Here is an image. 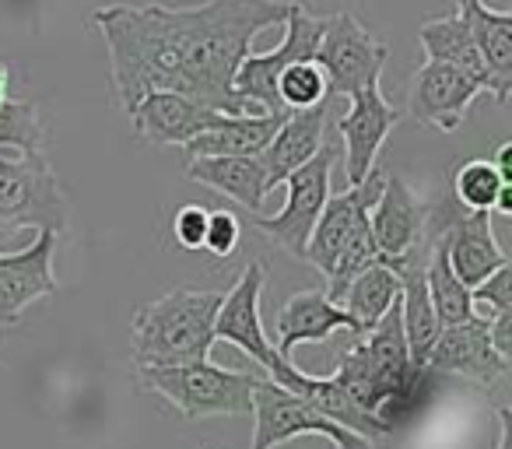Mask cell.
Instances as JSON below:
<instances>
[{"label": "cell", "instance_id": "cell-10", "mask_svg": "<svg viewBox=\"0 0 512 449\" xmlns=\"http://www.w3.org/2000/svg\"><path fill=\"white\" fill-rule=\"evenodd\" d=\"M337 162V148L323 141V148L316 151L309 162H302L292 176L285 179V207L271 218H260L256 214V229L264 232L267 239L281 246V250L295 253V257H306V243L309 232H313L316 218H320L323 204L330 197V172Z\"/></svg>", "mask_w": 512, "mask_h": 449}, {"label": "cell", "instance_id": "cell-13", "mask_svg": "<svg viewBox=\"0 0 512 449\" xmlns=\"http://www.w3.org/2000/svg\"><path fill=\"white\" fill-rule=\"evenodd\" d=\"M400 109L383 99L379 85L362 88L348 99V113L337 123V134L344 141V169H348V186H358L372 169L383 151L390 130L400 123Z\"/></svg>", "mask_w": 512, "mask_h": 449}, {"label": "cell", "instance_id": "cell-5", "mask_svg": "<svg viewBox=\"0 0 512 449\" xmlns=\"http://www.w3.org/2000/svg\"><path fill=\"white\" fill-rule=\"evenodd\" d=\"M18 229H67V197L43 151L0 148V236Z\"/></svg>", "mask_w": 512, "mask_h": 449}, {"label": "cell", "instance_id": "cell-28", "mask_svg": "<svg viewBox=\"0 0 512 449\" xmlns=\"http://www.w3.org/2000/svg\"><path fill=\"white\" fill-rule=\"evenodd\" d=\"M278 99L285 113H299V109H313L330 99L327 92V74L316 60H295L281 71L278 78Z\"/></svg>", "mask_w": 512, "mask_h": 449}, {"label": "cell", "instance_id": "cell-12", "mask_svg": "<svg viewBox=\"0 0 512 449\" xmlns=\"http://www.w3.org/2000/svg\"><path fill=\"white\" fill-rule=\"evenodd\" d=\"M477 95H481V85L470 74H463L460 67L425 60L414 71L411 88H407V116L421 127L453 134Z\"/></svg>", "mask_w": 512, "mask_h": 449}, {"label": "cell", "instance_id": "cell-3", "mask_svg": "<svg viewBox=\"0 0 512 449\" xmlns=\"http://www.w3.org/2000/svg\"><path fill=\"white\" fill-rule=\"evenodd\" d=\"M221 292L176 288L134 313V362L137 365H186L200 362L214 348V316Z\"/></svg>", "mask_w": 512, "mask_h": 449}, {"label": "cell", "instance_id": "cell-6", "mask_svg": "<svg viewBox=\"0 0 512 449\" xmlns=\"http://www.w3.org/2000/svg\"><path fill=\"white\" fill-rule=\"evenodd\" d=\"M299 435H323L334 449H372L365 435L330 421L313 404L264 376L253 390V442L249 449H278L281 442H292Z\"/></svg>", "mask_w": 512, "mask_h": 449}, {"label": "cell", "instance_id": "cell-14", "mask_svg": "<svg viewBox=\"0 0 512 449\" xmlns=\"http://www.w3.org/2000/svg\"><path fill=\"white\" fill-rule=\"evenodd\" d=\"M425 369H432L435 376H439V372H453V376H463V379H470V383L488 386L491 390V386H498L509 376V358L495 351L488 323L470 316V320L439 330L432 351H428Z\"/></svg>", "mask_w": 512, "mask_h": 449}, {"label": "cell", "instance_id": "cell-22", "mask_svg": "<svg viewBox=\"0 0 512 449\" xmlns=\"http://www.w3.org/2000/svg\"><path fill=\"white\" fill-rule=\"evenodd\" d=\"M330 102H320L313 109H299V113H288L281 120L274 141L267 144L260 155L267 165V179H271V190H278L302 162L316 155L323 148V137H327V116H330Z\"/></svg>", "mask_w": 512, "mask_h": 449}, {"label": "cell", "instance_id": "cell-11", "mask_svg": "<svg viewBox=\"0 0 512 449\" xmlns=\"http://www.w3.org/2000/svg\"><path fill=\"white\" fill-rule=\"evenodd\" d=\"M60 232L39 229L25 250L0 253V327L22 320L32 302L46 299L60 288L53 274V253H57Z\"/></svg>", "mask_w": 512, "mask_h": 449}, {"label": "cell", "instance_id": "cell-19", "mask_svg": "<svg viewBox=\"0 0 512 449\" xmlns=\"http://www.w3.org/2000/svg\"><path fill=\"white\" fill-rule=\"evenodd\" d=\"M274 330H278L274 351L285 358H292V351L299 348V344L327 341V337L337 334V330H348L351 337H362L355 327V320L344 313L341 302H330L327 292H313V288L295 292L292 299L281 306Z\"/></svg>", "mask_w": 512, "mask_h": 449}, {"label": "cell", "instance_id": "cell-21", "mask_svg": "<svg viewBox=\"0 0 512 449\" xmlns=\"http://www.w3.org/2000/svg\"><path fill=\"white\" fill-rule=\"evenodd\" d=\"M186 176L193 183H204L211 190L232 197L249 214H260L267 193H271V179H267L264 155H211V158H190L186 162Z\"/></svg>", "mask_w": 512, "mask_h": 449}, {"label": "cell", "instance_id": "cell-15", "mask_svg": "<svg viewBox=\"0 0 512 449\" xmlns=\"http://www.w3.org/2000/svg\"><path fill=\"white\" fill-rule=\"evenodd\" d=\"M264 267L246 264L242 278L228 295H221L218 316H214V341H225L239 348L256 365H264L274 358V344L264 334V320H260V292H264Z\"/></svg>", "mask_w": 512, "mask_h": 449}, {"label": "cell", "instance_id": "cell-26", "mask_svg": "<svg viewBox=\"0 0 512 449\" xmlns=\"http://www.w3.org/2000/svg\"><path fill=\"white\" fill-rule=\"evenodd\" d=\"M425 285H428V299H432L435 316H439V327H453V323H463L474 316L470 288L463 285V281L453 274V267H449V253H446V243H442V232L435 236L432 253H428Z\"/></svg>", "mask_w": 512, "mask_h": 449}, {"label": "cell", "instance_id": "cell-27", "mask_svg": "<svg viewBox=\"0 0 512 449\" xmlns=\"http://www.w3.org/2000/svg\"><path fill=\"white\" fill-rule=\"evenodd\" d=\"M502 186L512 183H505L502 172L488 158H470L460 169H453V200L463 211H491Z\"/></svg>", "mask_w": 512, "mask_h": 449}, {"label": "cell", "instance_id": "cell-9", "mask_svg": "<svg viewBox=\"0 0 512 449\" xmlns=\"http://www.w3.org/2000/svg\"><path fill=\"white\" fill-rule=\"evenodd\" d=\"M369 229L376 239L379 264L393 271H400L407 260L425 257L439 236V229H432V207L397 176L383 179V190L369 211Z\"/></svg>", "mask_w": 512, "mask_h": 449}, {"label": "cell", "instance_id": "cell-29", "mask_svg": "<svg viewBox=\"0 0 512 449\" xmlns=\"http://www.w3.org/2000/svg\"><path fill=\"white\" fill-rule=\"evenodd\" d=\"M0 148L43 151V123L32 102L8 99L0 106Z\"/></svg>", "mask_w": 512, "mask_h": 449}, {"label": "cell", "instance_id": "cell-18", "mask_svg": "<svg viewBox=\"0 0 512 449\" xmlns=\"http://www.w3.org/2000/svg\"><path fill=\"white\" fill-rule=\"evenodd\" d=\"M127 116H130V123H134V130H137L141 141L183 148L190 137H197L200 130L214 127L225 113H218V109L190 99V95L148 92Z\"/></svg>", "mask_w": 512, "mask_h": 449}, {"label": "cell", "instance_id": "cell-25", "mask_svg": "<svg viewBox=\"0 0 512 449\" xmlns=\"http://www.w3.org/2000/svg\"><path fill=\"white\" fill-rule=\"evenodd\" d=\"M397 299H400L397 271L386 267V264H372V267H365V271L358 274L348 288H344L341 306H344V313L355 320L358 334H369Z\"/></svg>", "mask_w": 512, "mask_h": 449}, {"label": "cell", "instance_id": "cell-20", "mask_svg": "<svg viewBox=\"0 0 512 449\" xmlns=\"http://www.w3.org/2000/svg\"><path fill=\"white\" fill-rule=\"evenodd\" d=\"M453 4L491 74V99L505 106L512 95V11H495L484 0H453Z\"/></svg>", "mask_w": 512, "mask_h": 449}, {"label": "cell", "instance_id": "cell-33", "mask_svg": "<svg viewBox=\"0 0 512 449\" xmlns=\"http://www.w3.org/2000/svg\"><path fill=\"white\" fill-rule=\"evenodd\" d=\"M509 425H512V411L509 407H498V442H495V449H512L509 446Z\"/></svg>", "mask_w": 512, "mask_h": 449}, {"label": "cell", "instance_id": "cell-8", "mask_svg": "<svg viewBox=\"0 0 512 449\" xmlns=\"http://www.w3.org/2000/svg\"><path fill=\"white\" fill-rule=\"evenodd\" d=\"M288 32L274 50L267 53H249L242 60V67L235 71L232 92L246 102L256 113H281V99H278V78L288 64L295 60H316V46L323 36V18L309 15L302 4H288V18H285Z\"/></svg>", "mask_w": 512, "mask_h": 449}, {"label": "cell", "instance_id": "cell-23", "mask_svg": "<svg viewBox=\"0 0 512 449\" xmlns=\"http://www.w3.org/2000/svg\"><path fill=\"white\" fill-rule=\"evenodd\" d=\"M288 116V113H285ZM281 113H235L221 116L214 127L200 130L197 137L183 144L186 162L190 158H211V155H260L278 134Z\"/></svg>", "mask_w": 512, "mask_h": 449}, {"label": "cell", "instance_id": "cell-16", "mask_svg": "<svg viewBox=\"0 0 512 449\" xmlns=\"http://www.w3.org/2000/svg\"><path fill=\"white\" fill-rule=\"evenodd\" d=\"M442 232V243L449 253V267L467 288L481 285L488 274H495L502 264H509V257L502 253V246L495 243L491 232V211H449L435 218Z\"/></svg>", "mask_w": 512, "mask_h": 449}, {"label": "cell", "instance_id": "cell-32", "mask_svg": "<svg viewBox=\"0 0 512 449\" xmlns=\"http://www.w3.org/2000/svg\"><path fill=\"white\" fill-rule=\"evenodd\" d=\"M491 165H495V169L502 172V179H505V183H512V144H509V141H505V144H498V151H495V162H491Z\"/></svg>", "mask_w": 512, "mask_h": 449}, {"label": "cell", "instance_id": "cell-4", "mask_svg": "<svg viewBox=\"0 0 512 449\" xmlns=\"http://www.w3.org/2000/svg\"><path fill=\"white\" fill-rule=\"evenodd\" d=\"M148 390L165 397L186 421H207L221 414H253V390L264 376L239 369H221L207 362L186 365H137Z\"/></svg>", "mask_w": 512, "mask_h": 449}, {"label": "cell", "instance_id": "cell-30", "mask_svg": "<svg viewBox=\"0 0 512 449\" xmlns=\"http://www.w3.org/2000/svg\"><path fill=\"white\" fill-rule=\"evenodd\" d=\"M242 239V221L232 211H211L204 229V250L211 257H232Z\"/></svg>", "mask_w": 512, "mask_h": 449}, {"label": "cell", "instance_id": "cell-34", "mask_svg": "<svg viewBox=\"0 0 512 449\" xmlns=\"http://www.w3.org/2000/svg\"><path fill=\"white\" fill-rule=\"evenodd\" d=\"M491 211L512 214V186H502V193H498V200H495V207H491Z\"/></svg>", "mask_w": 512, "mask_h": 449}, {"label": "cell", "instance_id": "cell-17", "mask_svg": "<svg viewBox=\"0 0 512 449\" xmlns=\"http://www.w3.org/2000/svg\"><path fill=\"white\" fill-rule=\"evenodd\" d=\"M383 179H386L383 172L372 169L358 186H348V190H341V193H330L327 204H323V211H320V218H316L313 232H309L306 257L302 260H309V264L323 274L334 271L337 253H341L344 239L351 236L355 221L372 211L379 190H383Z\"/></svg>", "mask_w": 512, "mask_h": 449}, {"label": "cell", "instance_id": "cell-35", "mask_svg": "<svg viewBox=\"0 0 512 449\" xmlns=\"http://www.w3.org/2000/svg\"><path fill=\"white\" fill-rule=\"evenodd\" d=\"M11 99V74H8V64H0V106Z\"/></svg>", "mask_w": 512, "mask_h": 449}, {"label": "cell", "instance_id": "cell-2", "mask_svg": "<svg viewBox=\"0 0 512 449\" xmlns=\"http://www.w3.org/2000/svg\"><path fill=\"white\" fill-rule=\"evenodd\" d=\"M334 376L348 386L355 404L379 428V435L397 432L425 404L435 372L411 365L404 327H400V299L386 309V316L369 334H362V341L351 344Z\"/></svg>", "mask_w": 512, "mask_h": 449}, {"label": "cell", "instance_id": "cell-24", "mask_svg": "<svg viewBox=\"0 0 512 449\" xmlns=\"http://www.w3.org/2000/svg\"><path fill=\"white\" fill-rule=\"evenodd\" d=\"M418 39L428 60L460 67L463 74H470V78L481 85V92L491 95V74H488V67H484V57H481V50H477L474 36H470L460 11H449V15H442V18L421 22Z\"/></svg>", "mask_w": 512, "mask_h": 449}, {"label": "cell", "instance_id": "cell-7", "mask_svg": "<svg viewBox=\"0 0 512 449\" xmlns=\"http://www.w3.org/2000/svg\"><path fill=\"white\" fill-rule=\"evenodd\" d=\"M386 43L372 29H365L355 15L323 18V36L316 46V64L327 74L330 99H351L362 88L379 85L386 67Z\"/></svg>", "mask_w": 512, "mask_h": 449}, {"label": "cell", "instance_id": "cell-31", "mask_svg": "<svg viewBox=\"0 0 512 449\" xmlns=\"http://www.w3.org/2000/svg\"><path fill=\"white\" fill-rule=\"evenodd\" d=\"M207 207L204 204H183L172 214V239L183 246L186 253L204 250V229H207Z\"/></svg>", "mask_w": 512, "mask_h": 449}, {"label": "cell", "instance_id": "cell-1", "mask_svg": "<svg viewBox=\"0 0 512 449\" xmlns=\"http://www.w3.org/2000/svg\"><path fill=\"white\" fill-rule=\"evenodd\" d=\"M288 18V0H200L169 4H106L92 15L113 67L120 106L134 109L148 92H179L218 113H256L232 92L235 71L253 53V39Z\"/></svg>", "mask_w": 512, "mask_h": 449}]
</instances>
